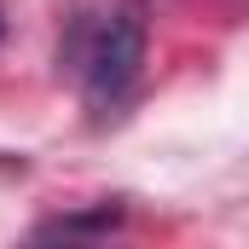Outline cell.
Listing matches in <instances>:
<instances>
[{"label": "cell", "mask_w": 249, "mask_h": 249, "mask_svg": "<svg viewBox=\"0 0 249 249\" xmlns=\"http://www.w3.org/2000/svg\"><path fill=\"white\" fill-rule=\"evenodd\" d=\"M122 220V209L116 203H99L93 214H75V220H53V226H41V232H93V226H116Z\"/></svg>", "instance_id": "cell-2"}, {"label": "cell", "mask_w": 249, "mask_h": 249, "mask_svg": "<svg viewBox=\"0 0 249 249\" xmlns=\"http://www.w3.org/2000/svg\"><path fill=\"white\" fill-rule=\"evenodd\" d=\"M64 58H70L75 81H81V99L93 110H116L127 93H133L139 64H145V23H139V12L110 6V12L75 23Z\"/></svg>", "instance_id": "cell-1"}]
</instances>
